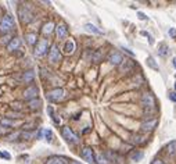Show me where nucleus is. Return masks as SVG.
<instances>
[{
    "mask_svg": "<svg viewBox=\"0 0 176 164\" xmlns=\"http://www.w3.org/2000/svg\"><path fill=\"white\" fill-rule=\"evenodd\" d=\"M53 29H54V24L51 21L50 22H47V24H44V25H43V33H44V35H50V33H51V32H53Z\"/></svg>",
    "mask_w": 176,
    "mask_h": 164,
    "instance_id": "18",
    "label": "nucleus"
},
{
    "mask_svg": "<svg viewBox=\"0 0 176 164\" xmlns=\"http://www.w3.org/2000/svg\"><path fill=\"white\" fill-rule=\"evenodd\" d=\"M61 133H63V136H64V139L67 141V142L74 143V145L79 143V139H78V136H76V135H75L72 131H71L70 127H63V129H61Z\"/></svg>",
    "mask_w": 176,
    "mask_h": 164,
    "instance_id": "5",
    "label": "nucleus"
},
{
    "mask_svg": "<svg viewBox=\"0 0 176 164\" xmlns=\"http://www.w3.org/2000/svg\"><path fill=\"white\" fill-rule=\"evenodd\" d=\"M96 164H108V160H107L106 156H103L101 153L96 156Z\"/></svg>",
    "mask_w": 176,
    "mask_h": 164,
    "instance_id": "24",
    "label": "nucleus"
},
{
    "mask_svg": "<svg viewBox=\"0 0 176 164\" xmlns=\"http://www.w3.org/2000/svg\"><path fill=\"white\" fill-rule=\"evenodd\" d=\"M169 36L176 38V29L175 28H169Z\"/></svg>",
    "mask_w": 176,
    "mask_h": 164,
    "instance_id": "35",
    "label": "nucleus"
},
{
    "mask_svg": "<svg viewBox=\"0 0 176 164\" xmlns=\"http://www.w3.org/2000/svg\"><path fill=\"white\" fill-rule=\"evenodd\" d=\"M56 33H57V36L61 39V38H65L67 36V33H68V28L65 24H58L57 27H56Z\"/></svg>",
    "mask_w": 176,
    "mask_h": 164,
    "instance_id": "14",
    "label": "nucleus"
},
{
    "mask_svg": "<svg viewBox=\"0 0 176 164\" xmlns=\"http://www.w3.org/2000/svg\"><path fill=\"white\" fill-rule=\"evenodd\" d=\"M46 164H70V161L64 156H51L47 159Z\"/></svg>",
    "mask_w": 176,
    "mask_h": 164,
    "instance_id": "10",
    "label": "nucleus"
},
{
    "mask_svg": "<svg viewBox=\"0 0 176 164\" xmlns=\"http://www.w3.org/2000/svg\"><path fill=\"white\" fill-rule=\"evenodd\" d=\"M108 61L112 64V65H121L123 61L122 58V54L119 53V52H114V53L110 54V58H108Z\"/></svg>",
    "mask_w": 176,
    "mask_h": 164,
    "instance_id": "11",
    "label": "nucleus"
},
{
    "mask_svg": "<svg viewBox=\"0 0 176 164\" xmlns=\"http://www.w3.org/2000/svg\"><path fill=\"white\" fill-rule=\"evenodd\" d=\"M147 65H149V67H151V68H154V70H160L158 64L155 63V60L153 57H147Z\"/></svg>",
    "mask_w": 176,
    "mask_h": 164,
    "instance_id": "25",
    "label": "nucleus"
},
{
    "mask_svg": "<svg viewBox=\"0 0 176 164\" xmlns=\"http://www.w3.org/2000/svg\"><path fill=\"white\" fill-rule=\"evenodd\" d=\"M49 50V42L47 39H40L39 42L36 43V48H35V56H37V57H42V56H44V54L47 53Z\"/></svg>",
    "mask_w": 176,
    "mask_h": 164,
    "instance_id": "3",
    "label": "nucleus"
},
{
    "mask_svg": "<svg viewBox=\"0 0 176 164\" xmlns=\"http://www.w3.org/2000/svg\"><path fill=\"white\" fill-rule=\"evenodd\" d=\"M173 67H175V68H176V57L173 58Z\"/></svg>",
    "mask_w": 176,
    "mask_h": 164,
    "instance_id": "40",
    "label": "nucleus"
},
{
    "mask_svg": "<svg viewBox=\"0 0 176 164\" xmlns=\"http://www.w3.org/2000/svg\"><path fill=\"white\" fill-rule=\"evenodd\" d=\"M82 159L87 161V163H96V156H94V152H93V149L92 148H85L82 150Z\"/></svg>",
    "mask_w": 176,
    "mask_h": 164,
    "instance_id": "6",
    "label": "nucleus"
},
{
    "mask_svg": "<svg viewBox=\"0 0 176 164\" xmlns=\"http://www.w3.org/2000/svg\"><path fill=\"white\" fill-rule=\"evenodd\" d=\"M18 17H20L21 22H24V24H28V22H31L33 20L32 11L29 10V7H27V6H22V7L18 9Z\"/></svg>",
    "mask_w": 176,
    "mask_h": 164,
    "instance_id": "2",
    "label": "nucleus"
},
{
    "mask_svg": "<svg viewBox=\"0 0 176 164\" xmlns=\"http://www.w3.org/2000/svg\"><path fill=\"white\" fill-rule=\"evenodd\" d=\"M142 104L144 107H149V109H154L155 106V99L154 96L151 95V93H144L142 96Z\"/></svg>",
    "mask_w": 176,
    "mask_h": 164,
    "instance_id": "8",
    "label": "nucleus"
},
{
    "mask_svg": "<svg viewBox=\"0 0 176 164\" xmlns=\"http://www.w3.org/2000/svg\"><path fill=\"white\" fill-rule=\"evenodd\" d=\"M44 138H46L47 142H51L53 141V131L51 129H46L44 131Z\"/></svg>",
    "mask_w": 176,
    "mask_h": 164,
    "instance_id": "26",
    "label": "nucleus"
},
{
    "mask_svg": "<svg viewBox=\"0 0 176 164\" xmlns=\"http://www.w3.org/2000/svg\"><path fill=\"white\" fill-rule=\"evenodd\" d=\"M132 159H133L134 161H139L140 159H143V153H142V152H136V153L132 154Z\"/></svg>",
    "mask_w": 176,
    "mask_h": 164,
    "instance_id": "28",
    "label": "nucleus"
},
{
    "mask_svg": "<svg viewBox=\"0 0 176 164\" xmlns=\"http://www.w3.org/2000/svg\"><path fill=\"white\" fill-rule=\"evenodd\" d=\"M168 97H169L172 102H175V103H176V93H175V92H171V93L168 95Z\"/></svg>",
    "mask_w": 176,
    "mask_h": 164,
    "instance_id": "34",
    "label": "nucleus"
},
{
    "mask_svg": "<svg viewBox=\"0 0 176 164\" xmlns=\"http://www.w3.org/2000/svg\"><path fill=\"white\" fill-rule=\"evenodd\" d=\"M157 124H158V120H150V121L143 122L142 124V131L143 132H150V131H153L157 127Z\"/></svg>",
    "mask_w": 176,
    "mask_h": 164,
    "instance_id": "12",
    "label": "nucleus"
},
{
    "mask_svg": "<svg viewBox=\"0 0 176 164\" xmlns=\"http://www.w3.org/2000/svg\"><path fill=\"white\" fill-rule=\"evenodd\" d=\"M20 46H21V40L18 38H13L10 40V43L7 45V50L8 52H14V50H18Z\"/></svg>",
    "mask_w": 176,
    "mask_h": 164,
    "instance_id": "13",
    "label": "nucleus"
},
{
    "mask_svg": "<svg viewBox=\"0 0 176 164\" xmlns=\"http://www.w3.org/2000/svg\"><path fill=\"white\" fill-rule=\"evenodd\" d=\"M122 49H123V50H125V52H126V53H128V54H130V56H134V53H133V52H130V50H129L128 48H122Z\"/></svg>",
    "mask_w": 176,
    "mask_h": 164,
    "instance_id": "37",
    "label": "nucleus"
},
{
    "mask_svg": "<svg viewBox=\"0 0 176 164\" xmlns=\"http://www.w3.org/2000/svg\"><path fill=\"white\" fill-rule=\"evenodd\" d=\"M137 17H139V20H143V21H146V20H149V17L146 16L144 13H142V11H139V13H137Z\"/></svg>",
    "mask_w": 176,
    "mask_h": 164,
    "instance_id": "33",
    "label": "nucleus"
},
{
    "mask_svg": "<svg viewBox=\"0 0 176 164\" xmlns=\"http://www.w3.org/2000/svg\"><path fill=\"white\" fill-rule=\"evenodd\" d=\"M0 157H1V159H6V160H11V154L8 153V152H4V150H3V152H0Z\"/></svg>",
    "mask_w": 176,
    "mask_h": 164,
    "instance_id": "30",
    "label": "nucleus"
},
{
    "mask_svg": "<svg viewBox=\"0 0 176 164\" xmlns=\"http://www.w3.org/2000/svg\"><path fill=\"white\" fill-rule=\"evenodd\" d=\"M8 39H10L8 36H4V38H1V40H0V42H1V43H7V40H8Z\"/></svg>",
    "mask_w": 176,
    "mask_h": 164,
    "instance_id": "39",
    "label": "nucleus"
},
{
    "mask_svg": "<svg viewBox=\"0 0 176 164\" xmlns=\"http://www.w3.org/2000/svg\"><path fill=\"white\" fill-rule=\"evenodd\" d=\"M175 90H176V82H175Z\"/></svg>",
    "mask_w": 176,
    "mask_h": 164,
    "instance_id": "43",
    "label": "nucleus"
},
{
    "mask_svg": "<svg viewBox=\"0 0 176 164\" xmlns=\"http://www.w3.org/2000/svg\"><path fill=\"white\" fill-rule=\"evenodd\" d=\"M142 35H144V36H147V38H149V43H150V45H154V38L151 36V35H150L149 32L143 31V32H142Z\"/></svg>",
    "mask_w": 176,
    "mask_h": 164,
    "instance_id": "29",
    "label": "nucleus"
},
{
    "mask_svg": "<svg viewBox=\"0 0 176 164\" xmlns=\"http://www.w3.org/2000/svg\"><path fill=\"white\" fill-rule=\"evenodd\" d=\"M71 164H80V163H78V161H72Z\"/></svg>",
    "mask_w": 176,
    "mask_h": 164,
    "instance_id": "42",
    "label": "nucleus"
},
{
    "mask_svg": "<svg viewBox=\"0 0 176 164\" xmlns=\"http://www.w3.org/2000/svg\"><path fill=\"white\" fill-rule=\"evenodd\" d=\"M168 52H169L168 45H165V43H161L160 48H158V54H160V56H162V57H165L166 54H168Z\"/></svg>",
    "mask_w": 176,
    "mask_h": 164,
    "instance_id": "20",
    "label": "nucleus"
},
{
    "mask_svg": "<svg viewBox=\"0 0 176 164\" xmlns=\"http://www.w3.org/2000/svg\"><path fill=\"white\" fill-rule=\"evenodd\" d=\"M153 164H165V163H164V161H162V160H158V159H155L154 161H153Z\"/></svg>",
    "mask_w": 176,
    "mask_h": 164,
    "instance_id": "38",
    "label": "nucleus"
},
{
    "mask_svg": "<svg viewBox=\"0 0 176 164\" xmlns=\"http://www.w3.org/2000/svg\"><path fill=\"white\" fill-rule=\"evenodd\" d=\"M13 28H14V18H13V16L7 14V16L3 17V20L0 22V32L1 33H8Z\"/></svg>",
    "mask_w": 176,
    "mask_h": 164,
    "instance_id": "1",
    "label": "nucleus"
},
{
    "mask_svg": "<svg viewBox=\"0 0 176 164\" xmlns=\"http://www.w3.org/2000/svg\"><path fill=\"white\" fill-rule=\"evenodd\" d=\"M37 93H39L37 86L32 85V86H29V88H27V89L24 90V99H27V100H33V99H36Z\"/></svg>",
    "mask_w": 176,
    "mask_h": 164,
    "instance_id": "7",
    "label": "nucleus"
},
{
    "mask_svg": "<svg viewBox=\"0 0 176 164\" xmlns=\"http://www.w3.org/2000/svg\"><path fill=\"white\" fill-rule=\"evenodd\" d=\"M74 50H75V42L74 40H67L65 42V45H64V52L67 54H72L74 53Z\"/></svg>",
    "mask_w": 176,
    "mask_h": 164,
    "instance_id": "17",
    "label": "nucleus"
},
{
    "mask_svg": "<svg viewBox=\"0 0 176 164\" xmlns=\"http://www.w3.org/2000/svg\"><path fill=\"white\" fill-rule=\"evenodd\" d=\"M166 152L169 156H173L176 153V141H172V142L168 143V146H166Z\"/></svg>",
    "mask_w": 176,
    "mask_h": 164,
    "instance_id": "19",
    "label": "nucleus"
},
{
    "mask_svg": "<svg viewBox=\"0 0 176 164\" xmlns=\"http://www.w3.org/2000/svg\"><path fill=\"white\" fill-rule=\"evenodd\" d=\"M49 60L51 61V63H57V61H60L61 60V53H60L58 48L54 45V46H51V49H50V52H49Z\"/></svg>",
    "mask_w": 176,
    "mask_h": 164,
    "instance_id": "9",
    "label": "nucleus"
},
{
    "mask_svg": "<svg viewBox=\"0 0 176 164\" xmlns=\"http://www.w3.org/2000/svg\"><path fill=\"white\" fill-rule=\"evenodd\" d=\"M40 106H42V102L39 99H33V100L29 102V109L31 110H37V109H40Z\"/></svg>",
    "mask_w": 176,
    "mask_h": 164,
    "instance_id": "21",
    "label": "nucleus"
},
{
    "mask_svg": "<svg viewBox=\"0 0 176 164\" xmlns=\"http://www.w3.org/2000/svg\"><path fill=\"white\" fill-rule=\"evenodd\" d=\"M0 124H1L3 128H10V127H14L15 122L13 121V120H8V118H1V120H0Z\"/></svg>",
    "mask_w": 176,
    "mask_h": 164,
    "instance_id": "22",
    "label": "nucleus"
},
{
    "mask_svg": "<svg viewBox=\"0 0 176 164\" xmlns=\"http://www.w3.org/2000/svg\"><path fill=\"white\" fill-rule=\"evenodd\" d=\"M25 39H27V42L29 43V45H35V42H36V33H27L25 35Z\"/></svg>",
    "mask_w": 176,
    "mask_h": 164,
    "instance_id": "23",
    "label": "nucleus"
},
{
    "mask_svg": "<svg viewBox=\"0 0 176 164\" xmlns=\"http://www.w3.org/2000/svg\"><path fill=\"white\" fill-rule=\"evenodd\" d=\"M47 113H49V116H50V118H51V120L56 117V114H54V110H53V107H51V106H47Z\"/></svg>",
    "mask_w": 176,
    "mask_h": 164,
    "instance_id": "32",
    "label": "nucleus"
},
{
    "mask_svg": "<svg viewBox=\"0 0 176 164\" xmlns=\"http://www.w3.org/2000/svg\"><path fill=\"white\" fill-rule=\"evenodd\" d=\"M100 60H101V54H100V52H97V53L93 54V61H94V63H99Z\"/></svg>",
    "mask_w": 176,
    "mask_h": 164,
    "instance_id": "31",
    "label": "nucleus"
},
{
    "mask_svg": "<svg viewBox=\"0 0 176 164\" xmlns=\"http://www.w3.org/2000/svg\"><path fill=\"white\" fill-rule=\"evenodd\" d=\"M4 132V129H3V128H1V129H0V135H1V133Z\"/></svg>",
    "mask_w": 176,
    "mask_h": 164,
    "instance_id": "41",
    "label": "nucleus"
},
{
    "mask_svg": "<svg viewBox=\"0 0 176 164\" xmlns=\"http://www.w3.org/2000/svg\"><path fill=\"white\" fill-rule=\"evenodd\" d=\"M142 141H143V138H142V136H139V135H137V136H134V142H136V143H140Z\"/></svg>",
    "mask_w": 176,
    "mask_h": 164,
    "instance_id": "36",
    "label": "nucleus"
},
{
    "mask_svg": "<svg viewBox=\"0 0 176 164\" xmlns=\"http://www.w3.org/2000/svg\"><path fill=\"white\" fill-rule=\"evenodd\" d=\"M83 28H85L86 32H90V33H94V35H101L103 33V32L100 31L97 27H94L93 24H85V27Z\"/></svg>",
    "mask_w": 176,
    "mask_h": 164,
    "instance_id": "16",
    "label": "nucleus"
},
{
    "mask_svg": "<svg viewBox=\"0 0 176 164\" xmlns=\"http://www.w3.org/2000/svg\"><path fill=\"white\" fill-rule=\"evenodd\" d=\"M35 78V72L33 71H25L24 74H22V82H25V84H31Z\"/></svg>",
    "mask_w": 176,
    "mask_h": 164,
    "instance_id": "15",
    "label": "nucleus"
},
{
    "mask_svg": "<svg viewBox=\"0 0 176 164\" xmlns=\"http://www.w3.org/2000/svg\"><path fill=\"white\" fill-rule=\"evenodd\" d=\"M20 138H21V139H32V138H33V133H32V132H25V131H24V132H21Z\"/></svg>",
    "mask_w": 176,
    "mask_h": 164,
    "instance_id": "27",
    "label": "nucleus"
},
{
    "mask_svg": "<svg viewBox=\"0 0 176 164\" xmlns=\"http://www.w3.org/2000/svg\"><path fill=\"white\" fill-rule=\"evenodd\" d=\"M50 102H60L64 99V89H61V88H56V89H51L47 92V95H46Z\"/></svg>",
    "mask_w": 176,
    "mask_h": 164,
    "instance_id": "4",
    "label": "nucleus"
}]
</instances>
